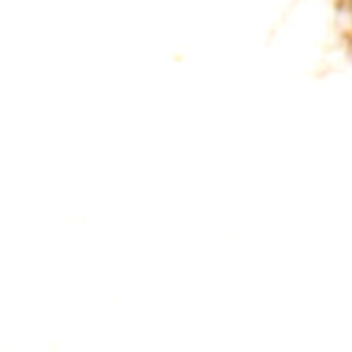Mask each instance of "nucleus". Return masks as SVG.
Here are the masks:
<instances>
[]
</instances>
